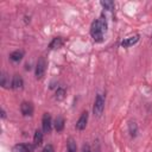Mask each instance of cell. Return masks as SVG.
I'll use <instances>...</instances> for the list:
<instances>
[{"label": "cell", "instance_id": "5", "mask_svg": "<svg viewBox=\"0 0 152 152\" xmlns=\"http://www.w3.org/2000/svg\"><path fill=\"white\" fill-rule=\"evenodd\" d=\"M20 112L24 116H31L33 114V104L31 102L24 101L20 104Z\"/></svg>", "mask_w": 152, "mask_h": 152}, {"label": "cell", "instance_id": "15", "mask_svg": "<svg viewBox=\"0 0 152 152\" xmlns=\"http://www.w3.org/2000/svg\"><path fill=\"white\" fill-rule=\"evenodd\" d=\"M128 132H129V134H131L132 138L137 137V133H138V125H137L134 121H131V122L128 124Z\"/></svg>", "mask_w": 152, "mask_h": 152}, {"label": "cell", "instance_id": "4", "mask_svg": "<svg viewBox=\"0 0 152 152\" xmlns=\"http://www.w3.org/2000/svg\"><path fill=\"white\" fill-rule=\"evenodd\" d=\"M42 127H43V132L44 133H50L51 128H52V120H51V115L49 113H44L43 118H42Z\"/></svg>", "mask_w": 152, "mask_h": 152}, {"label": "cell", "instance_id": "8", "mask_svg": "<svg viewBox=\"0 0 152 152\" xmlns=\"http://www.w3.org/2000/svg\"><path fill=\"white\" fill-rule=\"evenodd\" d=\"M138 40H139V34H134V36L127 37V38H125V39L121 42V46H124V48H129V46L134 45Z\"/></svg>", "mask_w": 152, "mask_h": 152}, {"label": "cell", "instance_id": "22", "mask_svg": "<svg viewBox=\"0 0 152 152\" xmlns=\"http://www.w3.org/2000/svg\"><path fill=\"white\" fill-rule=\"evenodd\" d=\"M0 113H1V118H2V119H5V118H6V113H5V110H4V109H1V112H0Z\"/></svg>", "mask_w": 152, "mask_h": 152}, {"label": "cell", "instance_id": "3", "mask_svg": "<svg viewBox=\"0 0 152 152\" xmlns=\"http://www.w3.org/2000/svg\"><path fill=\"white\" fill-rule=\"evenodd\" d=\"M45 70H46V61L44 57H40L36 65V77L42 78L45 74Z\"/></svg>", "mask_w": 152, "mask_h": 152}, {"label": "cell", "instance_id": "6", "mask_svg": "<svg viewBox=\"0 0 152 152\" xmlns=\"http://www.w3.org/2000/svg\"><path fill=\"white\" fill-rule=\"evenodd\" d=\"M87 122H88V112L86 110V112H83V113L81 114V116L78 118V120H77V122H76V129H78V131L84 129L86 126H87Z\"/></svg>", "mask_w": 152, "mask_h": 152}, {"label": "cell", "instance_id": "2", "mask_svg": "<svg viewBox=\"0 0 152 152\" xmlns=\"http://www.w3.org/2000/svg\"><path fill=\"white\" fill-rule=\"evenodd\" d=\"M104 109V97L102 94H97L94 101V106H93V113L95 116H101Z\"/></svg>", "mask_w": 152, "mask_h": 152}, {"label": "cell", "instance_id": "7", "mask_svg": "<svg viewBox=\"0 0 152 152\" xmlns=\"http://www.w3.org/2000/svg\"><path fill=\"white\" fill-rule=\"evenodd\" d=\"M34 145L30 144H17L13 147V152H32L34 150Z\"/></svg>", "mask_w": 152, "mask_h": 152}, {"label": "cell", "instance_id": "13", "mask_svg": "<svg viewBox=\"0 0 152 152\" xmlns=\"http://www.w3.org/2000/svg\"><path fill=\"white\" fill-rule=\"evenodd\" d=\"M23 56H24V52L20 51V50H15L13 51L11 55H10V59L13 61V62H20L23 59Z\"/></svg>", "mask_w": 152, "mask_h": 152}, {"label": "cell", "instance_id": "12", "mask_svg": "<svg viewBox=\"0 0 152 152\" xmlns=\"http://www.w3.org/2000/svg\"><path fill=\"white\" fill-rule=\"evenodd\" d=\"M63 44H64L63 38H61V37H56V38H53V39L51 40V43H50V48H51V49H59V48L63 46Z\"/></svg>", "mask_w": 152, "mask_h": 152}, {"label": "cell", "instance_id": "18", "mask_svg": "<svg viewBox=\"0 0 152 152\" xmlns=\"http://www.w3.org/2000/svg\"><path fill=\"white\" fill-rule=\"evenodd\" d=\"M64 96H65V90H64L63 88H58V89L56 90V99L61 101V100L64 99Z\"/></svg>", "mask_w": 152, "mask_h": 152}, {"label": "cell", "instance_id": "1", "mask_svg": "<svg viewBox=\"0 0 152 152\" xmlns=\"http://www.w3.org/2000/svg\"><path fill=\"white\" fill-rule=\"evenodd\" d=\"M107 30V21H106V18L102 15L100 19L95 20L91 26H90V34H91V38L96 42V43H100L103 40V32H106Z\"/></svg>", "mask_w": 152, "mask_h": 152}, {"label": "cell", "instance_id": "20", "mask_svg": "<svg viewBox=\"0 0 152 152\" xmlns=\"http://www.w3.org/2000/svg\"><path fill=\"white\" fill-rule=\"evenodd\" d=\"M82 152H91L90 146H89L88 144H84V145L82 146Z\"/></svg>", "mask_w": 152, "mask_h": 152}, {"label": "cell", "instance_id": "19", "mask_svg": "<svg viewBox=\"0 0 152 152\" xmlns=\"http://www.w3.org/2000/svg\"><path fill=\"white\" fill-rule=\"evenodd\" d=\"M42 152H55V150H53L52 145H46V146L43 148V151H42Z\"/></svg>", "mask_w": 152, "mask_h": 152}, {"label": "cell", "instance_id": "10", "mask_svg": "<svg viewBox=\"0 0 152 152\" xmlns=\"http://www.w3.org/2000/svg\"><path fill=\"white\" fill-rule=\"evenodd\" d=\"M64 124H65L64 118H63V116H57V118H56V120H55V124H53L55 129H56L57 132L63 131V129H64Z\"/></svg>", "mask_w": 152, "mask_h": 152}, {"label": "cell", "instance_id": "16", "mask_svg": "<svg viewBox=\"0 0 152 152\" xmlns=\"http://www.w3.org/2000/svg\"><path fill=\"white\" fill-rule=\"evenodd\" d=\"M66 150H68V152H77V146H76V142H75V140L72 138H70L68 140Z\"/></svg>", "mask_w": 152, "mask_h": 152}, {"label": "cell", "instance_id": "14", "mask_svg": "<svg viewBox=\"0 0 152 152\" xmlns=\"http://www.w3.org/2000/svg\"><path fill=\"white\" fill-rule=\"evenodd\" d=\"M10 84H12V82H10V77L5 72H2L0 76V86L2 88H10L11 87Z\"/></svg>", "mask_w": 152, "mask_h": 152}, {"label": "cell", "instance_id": "9", "mask_svg": "<svg viewBox=\"0 0 152 152\" xmlns=\"http://www.w3.org/2000/svg\"><path fill=\"white\" fill-rule=\"evenodd\" d=\"M12 84H11V87L13 88V89H21L23 88V86H24V81H23V78L19 76V75H14L13 77H12Z\"/></svg>", "mask_w": 152, "mask_h": 152}, {"label": "cell", "instance_id": "21", "mask_svg": "<svg viewBox=\"0 0 152 152\" xmlns=\"http://www.w3.org/2000/svg\"><path fill=\"white\" fill-rule=\"evenodd\" d=\"M94 152H101L100 150V145H99V141H96V145H95V151Z\"/></svg>", "mask_w": 152, "mask_h": 152}, {"label": "cell", "instance_id": "11", "mask_svg": "<svg viewBox=\"0 0 152 152\" xmlns=\"http://www.w3.org/2000/svg\"><path fill=\"white\" fill-rule=\"evenodd\" d=\"M43 132L42 131H39V129H37L36 132H34V135H33V145L34 146H39V145H42V142H43Z\"/></svg>", "mask_w": 152, "mask_h": 152}, {"label": "cell", "instance_id": "17", "mask_svg": "<svg viewBox=\"0 0 152 152\" xmlns=\"http://www.w3.org/2000/svg\"><path fill=\"white\" fill-rule=\"evenodd\" d=\"M101 5L104 7V10H108V11H112L114 8V2L112 0H104V1H101Z\"/></svg>", "mask_w": 152, "mask_h": 152}]
</instances>
